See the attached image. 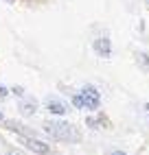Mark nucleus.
I'll return each mask as SVG.
<instances>
[{"label": "nucleus", "instance_id": "f8f14e48", "mask_svg": "<svg viewBox=\"0 0 149 155\" xmlns=\"http://www.w3.org/2000/svg\"><path fill=\"white\" fill-rule=\"evenodd\" d=\"M7 2H13V0H7Z\"/></svg>", "mask_w": 149, "mask_h": 155}, {"label": "nucleus", "instance_id": "6e6552de", "mask_svg": "<svg viewBox=\"0 0 149 155\" xmlns=\"http://www.w3.org/2000/svg\"><path fill=\"white\" fill-rule=\"evenodd\" d=\"M0 96H7V87H2V85H0Z\"/></svg>", "mask_w": 149, "mask_h": 155}, {"label": "nucleus", "instance_id": "9d476101", "mask_svg": "<svg viewBox=\"0 0 149 155\" xmlns=\"http://www.w3.org/2000/svg\"><path fill=\"white\" fill-rule=\"evenodd\" d=\"M145 111H147V116H149V103H147V105H145Z\"/></svg>", "mask_w": 149, "mask_h": 155}, {"label": "nucleus", "instance_id": "39448f33", "mask_svg": "<svg viewBox=\"0 0 149 155\" xmlns=\"http://www.w3.org/2000/svg\"><path fill=\"white\" fill-rule=\"evenodd\" d=\"M46 109H48L50 114H55V116H64V114L68 111L66 103L59 101V98H48V101H46Z\"/></svg>", "mask_w": 149, "mask_h": 155}, {"label": "nucleus", "instance_id": "7ed1b4c3", "mask_svg": "<svg viewBox=\"0 0 149 155\" xmlns=\"http://www.w3.org/2000/svg\"><path fill=\"white\" fill-rule=\"evenodd\" d=\"M92 48H94V53H97L99 57H103V59H108L112 55V42H110V37H97L92 42Z\"/></svg>", "mask_w": 149, "mask_h": 155}, {"label": "nucleus", "instance_id": "9b49d317", "mask_svg": "<svg viewBox=\"0 0 149 155\" xmlns=\"http://www.w3.org/2000/svg\"><path fill=\"white\" fill-rule=\"evenodd\" d=\"M0 120H2V111H0Z\"/></svg>", "mask_w": 149, "mask_h": 155}, {"label": "nucleus", "instance_id": "f257e3e1", "mask_svg": "<svg viewBox=\"0 0 149 155\" xmlns=\"http://www.w3.org/2000/svg\"><path fill=\"white\" fill-rule=\"evenodd\" d=\"M46 133L57 140H64V142H77L79 140V131L74 125H70V122L66 120H48L44 125Z\"/></svg>", "mask_w": 149, "mask_h": 155}, {"label": "nucleus", "instance_id": "423d86ee", "mask_svg": "<svg viewBox=\"0 0 149 155\" xmlns=\"http://www.w3.org/2000/svg\"><path fill=\"white\" fill-rule=\"evenodd\" d=\"M20 111H22L24 116H31V114H35V103H33V101L22 103V105H20Z\"/></svg>", "mask_w": 149, "mask_h": 155}, {"label": "nucleus", "instance_id": "0eeeda50", "mask_svg": "<svg viewBox=\"0 0 149 155\" xmlns=\"http://www.w3.org/2000/svg\"><path fill=\"white\" fill-rule=\"evenodd\" d=\"M72 105L77 107V109H86V101H83L81 92H79V94H74V96H72Z\"/></svg>", "mask_w": 149, "mask_h": 155}, {"label": "nucleus", "instance_id": "1a4fd4ad", "mask_svg": "<svg viewBox=\"0 0 149 155\" xmlns=\"http://www.w3.org/2000/svg\"><path fill=\"white\" fill-rule=\"evenodd\" d=\"M110 155H127V153H123V151H112Z\"/></svg>", "mask_w": 149, "mask_h": 155}, {"label": "nucleus", "instance_id": "f03ea898", "mask_svg": "<svg viewBox=\"0 0 149 155\" xmlns=\"http://www.w3.org/2000/svg\"><path fill=\"white\" fill-rule=\"evenodd\" d=\"M81 96L86 101V109H97L101 105V94L94 85H83L81 87Z\"/></svg>", "mask_w": 149, "mask_h": 155}, {"label": "nucleus", "instance_id": "20e7f679", "mask_svg": "<svg viewBox=\"0 0 149 155\" xmlns=\"http://www.w3.org/2000/svg\"><path fill=\"white\" fill-rule=\"evenodd\" d=\"M22 144L26 149H31L33 153H40V155H46L50 149H48V144H44V142H40V140H35V138H24L22 140Z\"/></svg>", "mask_w": 149, "mask_h": 155}]
</instances>
